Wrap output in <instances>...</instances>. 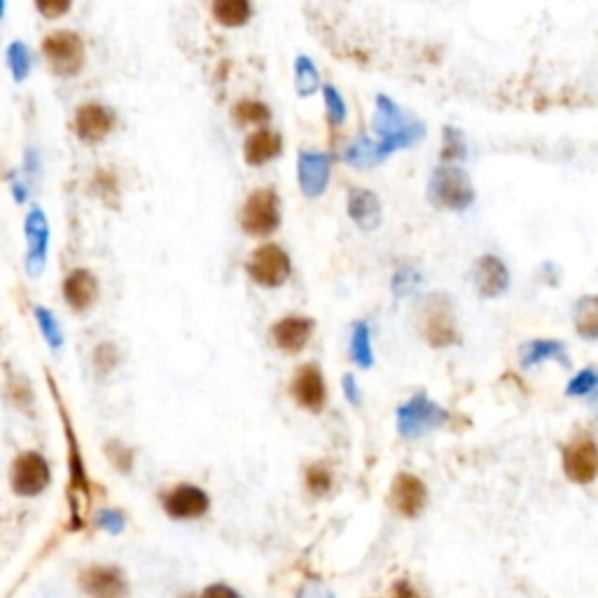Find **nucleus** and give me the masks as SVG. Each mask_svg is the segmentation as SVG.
Segmentation results:
<instances>
[{
  "label": "nucleus",
  "mask_w": 598,
  "mask_h": 598,
  "mask_svg": "<svg viewBox=\"0 0 598 598\" xmlns=\"http://www.w3.org/2000/svg\"><path fill=\"white\" fill-rule=\"evenodd\" d=\"M283 152V136L278 131L271 129H257L246 138L243 143V159L253 169L274 162V159Z\"/></svg>",
  "instance_id": "412c9836"
},
{
  "label": "nucleus",
  "mask_w": 598,
  "mask_h": 598,
  "mask_svg": "<svg viewBox=\"0 0 598 598\" xmlns=\"http://www.w3.org/2000/svg\"><path fill=\"white\" fill-rule=\"evenodd\" d=\"M349 353L351 360L360 370H370L374 365V351H372V330L367 321H356L351 325V339H349Z\"/></svg>",
  "instance_id": "a878e982"
},
{
  "label": "nucleus",
  "mask_w": 598,
  "mask_h": 598,
  "mask_svg": "<svg viewBox=\"0 0 598 598\" xmlns=\"http://www.w3.org/2000/svg\"><path fill=\"white\" fill-rule=\"evenodd\" d=\"M332 157L321 150H302L297 155V185L307 199L323 197L330 187Z\"/></svg>",
  "instance_id": "9d476101"
},
{
  "label": "nucleus",
  "mask_w": 598,
  "mask_h": 598,
  "mask_svg": "<svg viewBox=\"0 0 598 598\" xmlns=\"http://www.w3.org/2000/svg\"><path fill=\"white\" fill-rule=\"evenodd\" d=\"M106 451L110 456V461L115 463V468L120 472H129L131 465H134V451L129 447H124L122 442H108Z\"/></svg>",
  "instance_id": "58836bf2"
},
{
  "label": "nucleus",
  "mask_w": 598,
  "mask_h": 598,
  "mask_svg": "<svg viewBox=\"0 0 598 598\" xmlns=\"http://www.w3.org/2000/svg\"><path fill=\"white\" fill-rule=\"evenodd\" d=\"M426 503H428V489L419 477L409 475V472H400V475L393 479L391 505L402 514V517L407 519L419 517Z\"/></svg>",
  "instance_id": "6ab92c4d"
},
{
  "label": "nucleus",
  "mask_w": 598,
  "mask_h": 598,
  "mask_svg": "<svg viewBox=\"0 0 598 598\" xmlns=\"http://www.w3.org/2000/svg\"><path fill=\"white\" fill-rule=\"evenodd\" d=\"M307 486L316 498L325 496L332 489V472L325 463H314L307 470Z\"/></svg>",
  "instance_id": "f704fd0d"
},
{
  "label": "nucleus",
  "mask_w": 598,
  "mask_h": 598,
  "mask_svg": "<svg viewBox=\"0 0 598 598\" xmlns=\"http://www.w3.org/2000/svg\"><path fill=\"white\" fill-rule=\"evenodd\" d=\"M442 164H456L468 157V141L465 134L458 127H444L442 129Z\"/></svg>",
  "instance_id": "2f4dec72"
},
{
  "label": "nucleus",
  "mask_w": 598,
  "mask_h": 598,
  "mask_svg": "<svg viewBox=\"0 0 598 598\" xmlns=\"http://www.w3.org/2000/svg\"><path fill=\"white\" fill-rule=\"evenodd\" d=\"M94 367L96 372L99 374H110L117 367V363H120V351H117L115 344L110 342H103L94 349Z\"/></svg>",
  "instance_id": "c9c22d12"
},
{
  "label": "nucleus",
  "mask_w": 598,
  "mask_h": 598,
  "mask_svg": "<svg viewBox=\"0 0 598 598\" xmlns=\"http://www.w3.org/2000/svg\"><path fill=\"white\" fill-rule=\"evenodd\" d=\"M575 332L587 342L598 339V295H584L573 307Z\"/></svg>",
  "instance_id": "393cba45"
},
{
  "label": "nucleus",
  "mask_w": 598,
  "mask_h": 598,
  "mask_svg": "<svg viewBox=\"0 0 598 598\" xmlns=\"http://www.w3.org/2000/svg\"><path fill=\"white\" fill-rule=\"evenodd\" d=\"M344 162L351 166V169L358 171H370L374 166L384 164V157H381V148H379V138H374L360 134L353 138V141L344 148Z\"/></svg>",
  "instance_id": "4be33fe9"
},
{
  "label": "nucleus",
  "mask_w": 598,
  "mask_h": 598,
  "mask_svg": "<svg viewBox=\"0 0 598 598\" xmlns=\"http://www.w3.org/2000/svg\"><path fill=\"white\" fill-rule=\"evenodd\" d=\"M96 526L106 533L120 535L124 528H127V519H124V514L120 510H101L96 514Z\"/></svg>",
  "instance_id": "4c0bfd02"
},
{
  "label": "nucleus",
  "mask_w": 598,
  "mask_h": 598,
  "mask_svg": "<svg viewBox=\"0 0 598 598\" xmlns=\"http://www.w3.org/2000/svg\"><path fill=\"white\" fill-rule=\"evenodd\" d=\"M563 472L570 482L591 484L598 477V444L591 437H577L563 449Z\"/></svg>",
  "instance_id": "f8f14e48"
},
{
  "label": "nucleus",
  "mask_w": 598,
  "mask_h": 598,
  "mask_svg": "<svg viewBox=\"0 0 598 598\" xmlns=\"http://www.w3.org/2000/svg\"><path fill=\"white\" fill-rule=\"evenodd\" d=\"M232 120L239 124V127H248V124H267L271 120V110L264 101L257 99H241L234 103L232 108Z\"/></svg>",
  "instance_id": "c756f323"
},
{
  "label": "nucleus",
  "mask_w": 598,
  "mask_h": 598,
  "mask_svg": "<svg viewBox=\"0 0 598 598\" xmlns=\"http://www.w3.org/2000/svg\"><path fill=\"white\" fill-rule=\"evenodd\" d=\"M61 292H64V299L71 311H75V314H85V311L94 307L96 299H99V278L85 267L73 269L71 274L64 278Z\"/></svg>",
  "instance_id": "aec40b11"
},
{
  "label": "nucleus",
  "mask_w": 598,
  "mask_h": 598,
  "mask_svg": "<svg viewBox=\"0 0 598 598\" xmlns=\"http://www.w3.org/2000/svg\"><path fill=\"white\" fill-rule=\"evenodd\" d=\"M295 92L297 96H302V99H311L318 92V87H321V73H318V68L314 64V59L307 57V54H299L295 59Z\"/></svg>",
  "instance_id": "cd10ccee"
},
{
  "label": "nucleus",
  "mask_w": 598,
  "mask_h": 598,
  "mask_svg": "<svg viewBox=\"0 0 598 598\" xmlns=\"http://www.w3.org/2000/svg\"><path fill=\"white\" fill-rule=\"evenodd\" d=\"M164 512L169 514L171 519L187 521V519H199L204 517L211 507V498H208L206 491H201L199 486L194 484H178L176 489L166 493L162 498Z\"/></svg>",
  "instance_id": "2eb2a0df"
},
{
  "label": "nucleus",
  "mask_w": 598,
  "mask_h": 598,
  "mask_svg": "<svg viewBox=\"0 0 598 598\" xmlns=\"http://www.w3.org/2000/svg\"><path fill=\"white\" fill-rule=\"evenodd\" d=\"M50 479H52L50 463H47L45 456L38 454V451L19 454L15 458V463H12L10 484L17 496H24V498L40 496V493L50 486Z\"/></svg>",
  "instance_id": "1a4fd4ad"
},
{
  "label": "nucleus",
  "mask_w": 598,
  "mask_h": 598,
  "mask_svg": "<svg viewBox=\"0 0 598 598\" xmlns=\"http://www.w3.org/2000/svg\"><path fill=\"white\" fill-rule=\"evenodd\" d=\"M472 283H475L479 297L496 299L505 295L507 288H510V269H507V264L498 255L486 253L475 262Z\"/></svg>",
  "instance_id": "f3484780"
},
{
  "label": "nucleus",
  "mask_w": 598,
  "mask_h": 598,
  "mask_svg": "<svg viewBox=\"0 0 598 598\" xmlns=\"http://www.w3.org/2000/svg\"><path fill=\"white\" fill-rule=\"evenodd\" d=\"M61 407V402H59ZM61 421H64V428H66V440H68V447H71V489L73 491H82L85 496H89V482H87V475H85V461H82L80 456V447H78V437L73 433V426H71V419H68V412L64 407H61Z\"/></svg>",
  "instance_id": "bb28decb"
},
{
  "label": "nucleus",
  "mask_w": 598,
  "mask_h": 598,
  "mask_svg": "<svg viewBox=\"0 0 598 598\" xmlns=\"http://www.w3.org/2000/svg\"><path fill=\"white\" fill-rule=\"evenodd\" d=\"M45 19H61L73 8V0H33Z\"/></svg>",
  "instance_id": "ea45409f"
},
{
  "label": "nucleus",
  "mask_w": 598,
  "mask_h": 598,
  "mask_svg": "<svg viewBox=\"0 0 598 598\" xmlns=\"http://www.w3.org/2000/svg\"><path fill=\"white\" fill-rule=\"evenodd\" d=\"M346 211H349V218L356 222L360 232L372 234L377 232L384 222V206H381V199L377 192L367 190V187H351L349 199H346Z\"/></svg>",
  "instance_id": "a211bd4d"
},
{
  "label": "nucleus",
  "mask_w": 598,
  "mask_h": 598,
  "mask_svg": "<svg viewBox=\"0 0 598 598\" xmlns=\"http://www.w3.org/2000/svg\"><path fill=\"white\" fill-rule=\"evenodd\" d=\"M33 316H36L40 335L45 337V342L50 344V349L59 351L61 346H64V330H61L59 318L54 316L50 309L43 307V304H38V307L33 309Z\"/></svg>",
  "instance_id": "473e14b6"
},
{
  "label": "nucleus",
  "mask_w": 598,
  "mask_h": 598,
  "mask_svg": "<svg viewBox=\"0 0 598 598\" xmlns=\"http://www.w3.org/2000/svg\"><path fill=\"white\" fill-rule=\"evenodd\" d=\"M323 598H335V596H332V594H325V596H323Z\"/></svg>",
  "instance_id": "c03bdc74"
},
{
  "label": "nucleus",
  "mask_w": 598,
  "mask_h": 598,
  "mask_svg": "<svg viewBox=\"0 0 598 598\" xmlns=\"http://www.w3.org/2000/svg\"><path fill=\"white\" fill-rule=\"evenodd\" d=\"M316 330V321L309 316H285L278 318V321L271 325V342L278 351L283 353H295L307 349V344L311 342Z\"/></svg>",
  "instance_id": "4468645a"
},
{
  "label": "nucleus",
  "mask_w": 598,
  "mask_h": 598,
  "mask_svg": "<svg viewBox=\"0 0 598 598\" xmlns=\"http://www.w3.org/2000/svg\"><path fill=\"white\" fill-rule=\"evenodd\" d=\"M246 271L260 288L274 290L288 283V278L292 276V260L278 243H264V246L253 250Z\"/></svg>",
  "instance_id": "0eeeda50"
},
{
  "label": "nucleus",
  "mask_w": 598,
  "mask_h": 598,
  "mask_svg": "<svg viewBox=\"0 0 598 598\" xmlns=\"http://www.w3.org/2000/svg\"><path fill=\"white\" fill-rule=\"evenodd\" d=\"M475 187L468 173L456 164L435 166L428 180V201L437 208L454 213H465L475 204Z\"/></svg>",
  "instance_id": "f257e3e1"
},
{
  "label": "nucleus",
  "mask_w": 598,
  "mask_h": 598,
  "mask_svg": "<svg viewBox=\"0 0 598 598\" xmlns=\"http://www.w3.org/2000/svg\"><path fill=\"white\" fill-rule=\"evenodd\" d=\"M43 54L50 64V71L57 78L71 80L85 71L87 47L78 33L73 31H54L43 40Z\"/></svg>",
  "instance_id": "7ed1b4c3"
},
{
  "label": "nucleus",
  "mask_w": 598,
  "mask_h": 598,
  "mask_svg": "<svg viewBox=\"0 0 598 598\" xmlns=\"http://www.w3.org/2000/svg\"><path fill=\"white\" fill-rule=\"evenodd\" d=\"M239 225L248 236H271L281 227V201L271 187H257L241 206Z\"/></svg>",
  "instance_id": "39448f33"
},
{
  "label": "nucleus",
  "mask_w": 598,
  "mask_h": 598,
  "mask_svg": "<svg viewBox=\"0 0 598 598\" xmlns=\"http://www.w3.org/2000/svg\"><path fill=\"white\" fill-rule=\"evenodd\" d=\"M290 393L299 407L309 409V412H323L325 402H328V386H325L321 367L314 363L302 365L295 372L290 384Z\"/></svg>",
  "instance_id": "ddd939ff"
},
{
  "label": "nucleus",
  "mask_w": 598,
  "mask_h": 598,
  "mask_svg": "<svg viewBox=\"0 0 598 598\" xmlns=\"http://www.w3.org/2000/svg\"><path fill=\"white\" fill-rule=\"evenodd\" d=\"M521 365L533 367L545 363V360H559V363L568 365L566 358V346L561 342H552V339H533V342H526L521 346Z\"/></svg>",
  "instance_id": "b1692460"
},
{
  "label": "nucleus",
  "mask_w": 598,
  "mask_h": 598,
  "mask_svg": "<svg viewBox=\"0 0 598 598\" xmlns=\"http://www.w3.org/2000/svg\"><path fill=\"white\" fill-rule=\"evenodd\" d=\"M199 598H241L239 591L229 587V584H211L201 591Z\"/></svg>",
  "instance_id": "a19ab883"
},
{
  "label": "nucleus",
  "mask_w": 598,
  "mask_h": 598,
  "mask_svg": "<svg viewBox=\"0 0 598 598\" xmlns=\"http://www.w3.org/2000/svg\"><path fill=\"white\" fill-rule=\"evenodd\" d=\"M449 421V412L437 402L428 398L426 393H416L405 405L398 407V430L407 440H419V437L433 433Z\"/></svg>",
  "instance_id": "423d86ee"
},
{
  "label": "nucleus",
  "mask_w": 598,
  "mask_h": 598,
  "mask_svg": "<svg viewBox=\"0 0 598 598\" xmlns=\"http://www.w3.org/2000/svg\"><path fill=\"white\" fill-rule=\"evenodd\" d=\"M323 101H325V113H328V120L332 127H342V124L349 120V106H346L342 92H339L335 85H325Z\"/></svg>",
  "instance_id": "72a5a7b5"
},
{
  "label": "nucleus",
  "mask_w": 598,
  "mask_h": 598,
  "mask_svg": "<svg viewBox=\"0 0 598 598\" xmlns=\"http://www.w3.org/2000/svg\"><path fill=\"white\" fill-rule=\"evenodd\" d=\"M80 587L89 598H127L129 584L115 566H89L80 573Z\"/></svg>",
  "instance_id": "dca6fc26"
},
{
  "label": "nucleus",
  "mask_w": 598,
  "mask_h": 598,
  "mask_svg": "<svg viewBox=\"0 0 598 598\" xmlns=\"http://www.w3.org/2000/svg\"><path fill=\"white\" fill-rule=\"evenodd\" d=\"M342 388H344L346 400H349L351 405H360V388H358V381H356V377H353V374H344Z\"/></svg>",
  "instance_id": "79ce46f5"
},
{
  "label": "nucleus",
  "mask_w": 598,
  "mask_h": 598,
  "mask_svg": "<svg viewBox=\"0 0 598 598\" xmlns=\"http://www.w3.org/2000/svg\"><path fill=\"white\" fill-rule=\"evenodd\" d=\"M115 129V113L103 103L89 101L75 110L73 131L85 145H99Z\"/></svg>",
  "instance_id": "9b49d317"
},
{
  "label": "nucleus",
  "mask_w": 598,
  "mask_h": 598,
  "mask_svg": "<svg viewBox=\"0 0 598 598\" xmlns=\"http://www.w3.org/2000/svg\"><path fill=\"white\" fill-rule=\"evenodd\" d=\"M372 131L377 138H407L412 145H419L426 138V124L414 120L386 94H377L374 99Z\"/></svg>",
  "instance_id": "f03ea898"
},
{
  "label": "nucleus",
  "mask_w": 598,
  "mask_h": 598,
  "mask_svg": "<svg viewBox=\"0 0 598 598\" xmlns=\"http://www.w3.org/2000/svg\"><path fill=\"white\" fill-rule=\"evenodd\" d=\"M421 332L435 349H447L458 342L454 304L444 292H433L421 304Z\"/></svg>",
  "instance_id": "20e7f679"
},
{
  "label": "nucleus",
  "mask_w": 598,
  "mask_h": 598,
  "mask_svg": "<svg viewBox=\"0 0 598 598\" xmlns=\"http://www.w3.org/2000/svg\"><path fill=\"white\" fill-rule=\"evenodd\" d=\"M598 388V372L596 370H582L575 374V379L570 381L566 393L573 395V398H580V395H589Z\"/></svg>",
  "instance_id": "e433bc0d"
},
{
  "label": "nucleus",
  "mask_w": 598,
  "mask_h": 598,
  "mask_svg": "<svg viewBox=\"0 0 598 598\" xmlns=\"http://www.w3.org/2000/svg\"><path fill=\"white\" fill-rule=\"evenodd\" d=\"M5 64H8L12 80L26 82L33 71V52L24 40H12L5 50Z\"/></svg>",
  "instance_id": "c85d7f7f"
},
{
  "label": "nucleus",
  "mask_w": 598,
  "mask_h": 598,
  "mask_svg": "<svg viewBox=\"0 0 598 598\" xmlns=\"http://www.w3.org/2000/svg\"><path fill=\"white\" fill-rule=\"evenodd\" d=\"M213 19L225 29H241L253 17V3L250 0H213Z\"/></svg>",
  "instance_id": "5701e85b"
},
{
  "label": "nucleus",
  "mask_w": 598,
  "mask_h": 598,
  "mask_svg": "<svg viewBox=\"0 0 598 598\" xmlns=\"http://www.w3.org/2000/svg\"><path fill=\"white\" fill-rule=\"evenodd\" d=\"M24 234H26V274L31 278H38L47 267V257H50V220L47 213L40 206H33L24 220Z\"/></svg>",
  "instance_id": "6e6552de"
},
{
  "label": "nucleus",
  "mask_w": 598,
  "mask_h": 598,
  "mask_svg": "<svg viewBox=\"0 0 598 598\" xmlns=\"http://www.w3.org/2000/svg\"><path fill=\"white\" fill-rule=\"evenodd\" d=\"M391 596L393 598H423L419 594V591H416L407 580H398V582H395L393 589H391Z\"/></svg>",
  "instance_id": "37998d69"
},
{
  "label": "nucleus",
  "mask_w": 598,
  "mask_h": 598,
  "mask_svg": "<svg viewBox=\"0 0 598 598\" xmlns=\"http://www.w3.org/2000/svg\"><path fill=\"white\" fill-rule=\"evenodd\" d=\"M423 285V271L414 264H400L391 278V290L398 299L412 297Z\"/></svg>",
  "instance_id": "7c9ffc66"
}]
</instances>
